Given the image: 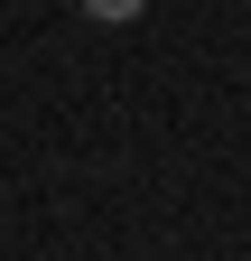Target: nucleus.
Wrapping results in <instances>:
<instances>
[{
    "mask_svg": "<svg viewBox=\"0 0 251 261\" xmlns=\"http://www.w3.org/2000/svg\"><path fill=\"white\" fill-rule=\"evenodd\" d=\"M84 10H93V19H140L149 0H84Z\"/></svg>",
    "mask_w": 251,
    "mask_h": 261,
    "instance_id": "1",
    "label": "nucleus"
}]
</instances>
